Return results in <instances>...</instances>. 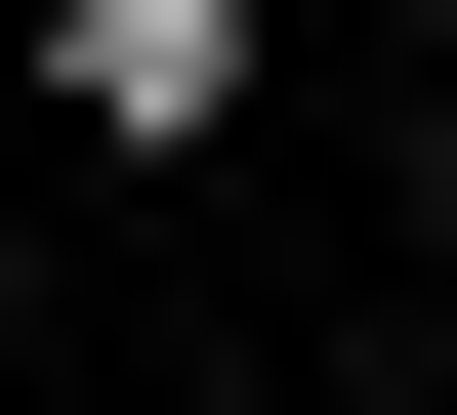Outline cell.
Returning a JSON list of instances; mask_svg holds the SVG:
<instances>
[{"mask_svg":"<svg viewBox=\"0 0 457 415\" xmlns=\"http://www.w3.org/2000/svg\"><path fill=\"white\" fill-rule=\"evenodd\" d=\"M42 125H125V166H208V125H250V0H42Z\"/></svg>","mask_w":457,"mask_h":415,"instance_id":"1","label":"cell"}]
</instances>
